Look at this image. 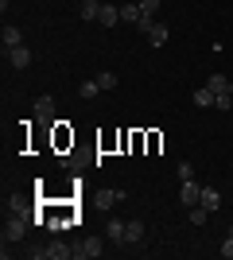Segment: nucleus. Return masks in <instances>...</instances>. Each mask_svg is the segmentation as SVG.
<instances>
[{
  "label": "nucleus",
  "instance_id": "nucleus-1",
  "mask_svg": "<svg viewBox=\"0 0 233 260\" xmlns=\"http://www.w3.org/2000/svg\"><path fill=\"white\" fill-rule=\"evenodd\" d=\"M23 233H27V217H8L4 221V245H16V241H23Z\"/></svg>",
  "mask_w": 233,
  "mask_h": 260
},
{
  "label": "nucleus",
  "instance_id": "nucleus-2",
  "mask_svg": "<svg viewBox=\"0 0 233 260\" xmlns=\"http://www.w3.org/2000/svg\"><path fill=\"white\" fill-rule=\"evenodd\" d=\"M105 237H109V245H128V221L113 217L109 225H105Z\"/></svg>",
  "mask_w": 233,
  "mask_h": 260
},
{
  "label": "nucleus",
  "instance_id": "nucleus-3",
  "mask_svg": "<svg viewBox=\"0 0 233 260\" xmlns=\"http://www.w3.org/2000/svg\"><path fill=\"white\" fill-rule=\"evenodd\" d=\"M179 202H183V206H198V202H202V186L198 183H194V179H190V183H183V186H179Z\"/></svg>",
  "mask_w": 233,
  "mask_h": 260
},
{
  "label": "nucleus",
  "instance_id": "nucleus-4",
  "mask_svg": "<svg viewBox=\"0 0 233 260\" xmlns=\"http://www.w3.org/2000/svg\"><path fill=\"white\" fill-rule=\"evenodd\" d=\"M8 66H12V70H27V66H31V47H27V43L12 47V51H8Z\"/></svg>",
  "mask_w": 233,
  "mask_h": 260
},
{
  "label": "nucleus",
  "instance_id": "nucleus-5",
  "mask_svg": "<svg viewBox=\"0 0 233 260\" xmlns=\"http://www.w3.org/2000/svg\"><path fill=\"white\" fill-rule=\"evenodd\" d=\"M101 252H105V249H101V241H97V237H86V241L74 249V256H78V260H93V256H101Z\"/></svg>",
  "mask_w": 233,
  "mask_h": 260
},
{
  "label": "nucleus",
  "instance_id": "nucleus-6",
  "mask_svg": "<svg viewBox=\"0 0 233 260\" xmlns=\"http://www.w3.org/2000/svg\"><path fill=\"white\" fill-rule=\"evenodd\" d=\"M51 117H55V98H39L35 101V120H39V124H51Z\"/></svg>",
  "mask_w": 233,
  "mask_h": 260
},
{
  "label": "nucleus",
  "instance_id": "nucleus-7",
  "mask_svg": "<svg viewBox=\"0 0 233 260\" xmlns=\"http://www.w3.org/2000/svg\"><path fill=\"white\" fill-rule=\"evenodd\" d=\"M140 16H144L140 0H124V4H121V20H124V23H132V27H136V20H140Z\"/></svg>",
  "mask_w": 233,
  "mask_h": 260
},
{
  "label": "nucleus",
  "instance_id": "nucleus-8",
  "mask_svg": "<svg viewBox=\"0 0 233 260\" xmlns=\"http://www.w3.org/2000/svg\"><path fill=\"white\" fill-rule=\"evenodd\" d=\"M0 43H4V54H8L12 47H23V31L20 27H4V31H0Z\"/></svg>",
  "mask_w": 233,
  "mask_h": 260
},
{
  "label": "nucleus",
  "instance_id": "nucleus-9",
  "mask_svg": "<svg viewBox=\"0 0 233 260\" xmlns=\"http://www.w3.org/2000/svg\"><path fill=\"white\" fill-rule=\"evenodd\" d=\"M206 89H210L214 98H218V93H233V86H229V78H225V74H210V78H206Z\"/></svg>",
  "mask_w": 233,
  "mask_h": 260
},
{
  "label": "nucleus",
  "instance_id": "nucleus-10",
  "mask_svg": "<svg viewBox=\"0 0 233 260\" xmlns=\"http://www.w3.org/2000/svg\"><path fill=\"white\" fill-rule=\"evenodd\" d=\"M97 23H101V27H117V23H121V8H113V4H101Z\"/></svg>",
  "mask_w": 233,
  "mask_h": 260
},
{
  "label": "nucleus",
  "instance_id": "nucleus-11",
  "mask_svg": "<svg viewBox=\"0 0 233 260\" xmlns=\"http://www.w3.org/2000/svg\"><path fill=\"white\" fill-rule=\"evenodd\" d=\"M78 16H82V20H97L101 16V0H78Z\"/></svg>",
  "mask_w": 233,
  "mask_h": 260
},
{
  "label": "nucleus",
  "instance_id": "nucleus-12",
  "mask_svg": "<svg viewBox=\"0 0 233 260\" xmlns=\"http://www.w3.org/2000/svg\"><path fill=\"white\" fill-rule=\"evenodd\" d=\"M198 206H206V210H210V214H214V210L222 206V194H218L214 186H202V202H198Z\"/></svg>",
  "mask_w": 233,
  "mask_h": 260
},
{
  "label": "nucleus",
  "instance_id": "nucleus-13",
  "mask_svg": "<svg viewBox=\"0 0 233 260\" xmlns=\"http://www.w3.org/2000/svg\"><path fill=\"white\" fill-rule=\"evenodd\" d=\"M167 39H171V31H167V23H155V27H152V35H148V43H152V47H163Z\"/></svg>",
  "mask_w": 233,
  "mask_h": 260
},
{
  "label": "nucleus",
  "instance_id": "nucleus-14",
  "mask_svg": "<svg viewBox=\"0 0 233 260\" xmlns=\"http://www.w3.org/2000/svg\"><path fill=\"white\" fill-rule=\"evenodd\" d=\"M121 198H124L121 190H101V194H97V206H101V210H113Z\"/></svg>",
  "mask_w": 233,
  "mask_h": 260
},
{
  "label": "nucleus",
  "instance_id": "nucleus-15",
  "mask_svg": "<svg viewBox=\"0 0 233 260\" xmlns=\"http://www.w3.org/2000/svg\"><path fill=\"white\" fill-rule=\"evenodd\" d=\"M101 93V86H97V78H89V82H82V86H78V98H86V101H93Z\"/></svg>",
  "mask_w": 233,
  "mask_h": 260
},
{
  "label": "nucleus",
  "instance_id": "nucleus-16",
  "mask_svg": "<svg viewBox=\"0 0 233 260\" xmlns=\"http://www.w3.org/2000/svg\"><path fill=\"white\" fill-rule=\"evenodd\" d=\"M144 233H148L144 221H136V217H132V221H128V245H140V241H144Z\"/></svg>",
  "mask_w": 233,
  "mask_h": 260
},
{
  "label": "nucleus",
  "instance_id": "nucleus-17",
  "mask_svg": "<svg viewBox=\"0 0 233 260\" xmlns=\"http://www.w3.org/2000/svg\"><path fill=\"white\" fill-rule=\"evenodd\" d=\"M210 221V210L206 206H190V225H206Z\"/></svg>",
  "mask_w": 233,
  "mask_h": 260
},
{
  "label": "nucleus",
  "instance_id": "nucleus-18",
  "mask_svg": "<svg viewBox=\"0 0 233 260\" xmlns=\"http://www.w3.org/2000/svg\"><path fill=\"white\" fill-rule=\"evenodd\" d=\"M194 105H198V109H210V105H214V93H210L206 86H202V89H194Z\"/></svg>",
  "mask_w": 233,
  "mask_h": 260
},
{
  "label": "nucleus",
  "instance_id": "nucleus-19",
  "mask_svg": "<svg viewBox=\"0 0 233 260\" xmlns=\"http://www.w3.org/2000/svg\"><path fill=\"white\" fill-rule=\"evenodd\" d=\"M97 86L101 89H117V74H113V70H101V74H97Z\"/></svg>",
  "mask_w": 233,
  "mask_h": 260
},
{
  "label": "nucleus",
  "instance_id": "nucleus-20",
  "mask_svg": "<svg viewBox=\"0 0 233 260\" xmlns=\"http://www.w3.org/2000/svg\"><path fill=\"white\" fill-rule=\"evenodd\" d=\"M214 109L229 113V109H233V93H218V98H214Z\"/></svg>",
  "mask_w": 233,
  "mask_h": 260
},
{
  "label": "nucleus",
  "instance_id": "nucleus-21",
  "mask_svg": "<svg viewBox=\"0 0 233 260\" xmlns=\"http://www.w3.org/2000/svg\"><path fill=\"white\" fill-rule=\"evenodd\" d=\"M152 27H155V16H140V20H136V31L152 35Z\"/></svg>",
  "mask_w": 233,
  "mask_h": 260
},
{
  "label": "nucleus",
  "instance_id": "nucleus-22",
  "mask_svg": "<svg viewBox=\"0 0 233 260\" xmlns=\"http://www.w3.org/2000/svg\"><path fill=\"white\" fill-rule=\"evenodd\" d=\"M190 179H194V167L183 159V163H179V183H190Z\"/></svg>",
  "mask_w": 233,
  "mask_h": 260
},
{
  "label": "nucleus",
  "instance_id": "nucleus-23",
  "mask_svg": "<svg viewBox=\"0 0 233 260\" xmlns=\"http://www.w3.org/2000/svg\"><path fill=\"white\" fill-rule=\"evenodd\" d=\"M140 8H144V16H155V12H159V0H140Z\"/></svg>",
  "mask_w": 233,
  "mask_h": 260
},
{
  "label": "nucleus",
  "instance_id": "nucleus-24",
  "mask_svg": "<svg viewBox=\"0 0 233 260\" xmlns=\"http://www.w3.org/2000/svg\"><path fill=\"white\" fill-rule=\"evenodd\" d=\"M222 256L233 260V237H229V233H225V241H222Z\"/></svg>",
  "mask_w": 233,
  "mask_h": 260
},
{
  "label": "nucleus",
  "instance_id": "nucleus-25",
  "mask_svg": "<svg viewBox=\"0 0 233 260\" xmlns=\"http://www.w3.org/2000/svg\"><path fill=\"white\" fill-rule=\"evenodd\" d=\"M229 237H233V225H229Z\"/></svg>",
  "mask_w": 233,
  "mask_h": 260
}]
</instances>
